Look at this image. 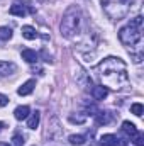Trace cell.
Returning <instances> with one entry per match:
<instances>
[{
  "instance_id": "3957f363",
  "label": "cell",
  "mask_w": 144,
  "mask_h": 146,
  "mask_svg": "<svg viewBox=\"0 0 144 146\" xmlns=\"http://www.w3.org/2000/svg\"><path fill=\"white\" fill-rule=\"evenodd\" d=\"M102 3H104L107 15L114 21L124 19L131 7V0H102Z\"/></svg>"
},
{
  "instance_id": "e0dca14e",
  "label": "cell",
  "mask_w": 144,
  "mask_h": 146,
  "mask_svg": "<svg viewBox=\"0 0 144 146\" xmlns=\"http://www.w3.org/2000/svg\"><path fill=\"white\" fill-rule=\"evenodd\" d=\"M10 37H12V29L7 26H2L0 27V41H9Z\"/></svg>"
},
{
  "instance_id": "2e32d148",
  "label": "cell",
  "mask_w": 144,
  "mask_h": 146,
  "mask_svg": "<svg viewBox=\"0 0 144 146\" xmlns=\"http://www.w3.org/2000/svg\"><path fill=\"white\" fill-rule=\"evenodd\" d=\"M68 141L73 146H81V145H85V136H81V134H71L68 138Z\"/></svg>"
},
{
  "instance_id": "52a82bcc",
  "label": "cell",
  "mask_w": 144,
  "mask_h": 146,
  "mask_svg": "<svg viewBox=\"0 0 144 146\" xmlns=\"http://www.w3.org/2000/svg\"><path fill=\"white\" fill-rule=\"evenodd\" d=\"M95 121H97V124H104V126H107L112 122V114L110 112H105V110H98L97 114H95Z\"/></svg>"
},
{
  "instance_id": "7a4b0ae2",
  "label": "cell",
  "mask_w": 144,
  "mask_h": 146,
  "mask_svg": "<svg viewBox=\"0 0 144 146\" xmlns=\"http://www.w3.org/2000/svg\"><path fill=\"white\" fill-rule=\"evenodd\" d=\"M80 22H81V12L76 5H71L66 9V12L63 14V21H61V34L65 37H73L76 34L78 27H80Z\"/></svg>"
},
{
  "instance_id": "7c38bea8",
  "label": "cell",
  "mask_w": 144,
  "mask_h": 146,
  "mask_svg": "<svg viewBox=\"0 0 144 146\" xmlns=\"http://www.w3.org/2000/svg\"><path fill=\"white\" fill-rule=\"evenodd\" d=\"M39 121H41V112L36 110L31 115H27V127L29 129H36L37 126H39Z\"/></svg>"
},
{
  "instance_id": "44dd1931",
  "label": "cell",
  "mask_w": 144,
  "mask_h": 146,
  "mask_svg": "<svg viewBox=\"0 0 144 146\" xmlns=\"http://www.w3.org/2000/svg\"><path fill=\"white\" fill-rule=\"evenodd\" d=\"M114 146H127V138H115Z\"/></svg>"
},
{
  "instance_id": "6da1fadb",
  "label": "cell",
  "mask_w": 144,
  "mask_h": 146,
  "mask_svg": "<svg viewBox=\"0 0 144 146\" xmlns=\"http://www.w3.org/2000/svg\"><path fill=\"white\" fill-rule=\"evenodd\" d=\"M97 76L100 78L104 87L110 88H122L127 82H129V75H127V66L120 58H105L98 66H97Z\"/></svg>"
},
{
  "instance_id": "9a60e30c",
  "label": "cell",
  "mask_w": 144,
  "mask_h": 146,
  "mask_svg": "<svg viewBox=\"0 0 144 146\" xmlns=\"http://www.w3.org/2000/svg\"><path fill=\"white\" fill-rule=\"evenodd\" d=\"M115 134H104L102 138H100V145L102 146H114L115 143Z\"/></svg>"
},
{
  "instance_id": "603a6c76",
  "label": "cell",
  "mask_w": 144,
  "mask_h": 146,
  "mask_svg": "<svg viewBox=\"0 0 144 146\" xmlns=\"http://www.w3.org/2000/svg\"><path fill=\"white\" fill-rule=\"evenodd\" d=\"M2 127H3V122H0V131H2Z\"/></svg>"
},
{
  "instance_id": "277c9868",
  "label": "cell",
  "mask_w": 144,
  "mask_h": 146,
  "mask_svg": "<svg viewBox=\"0 0 144 146\" xmlns=\"http://www.w3.org/2000/svg\"><path fill=\"white\" fill-rule=\"evenodd\" d=\"M141 37H143L141 27H134V26H131V24H127L126 27H122V29L119 31V39H120V42H122L124 46L134 48L136 44H139Z\"/></svg>"
},
{
  "instance_id": "ffe728a7",
  "label": "cell",
  "mask_w": 144,
  "mask_h": 146,
  "mask_svg": "<svg viewBox=\"0 0 144 146\" xmlns=\"http://www.w3.org/2000/svg\"><path fill=\"white\" fill-rule=\"evenodd\" d=\"M132 141H134L136 146H144V134L143 133H137V134L132 138Z\"/></svg>"
},
{
  "instance_id": "ba28073f",
  "label": "cell",
  "mask_w": 144,
  "mask_h": 146,
  "mask_svg": "<svg viewBox=\"0 0 144 146\" xmlns=\"http://www.w3.org/2000/svg\"><path fill=\"white\" fill-rule=\"evenodd\" d=\"M9 14L17 15V17H24V15H27V9H26V5H22V3L17 2V3H14V5H10Z\"/></svg>"
},
{
  "instance_id": "30bf717a",
  "label": "cell",
  "mask_w": 144,
  "mask_h": 146,
  "mask_svg": "<svg viewBox=\"0 0 144 146\" xmlns=\"http://www.w3.org/2000/svg\"><path fill=\"white\" fill-rule=\"evenodd\" d=\"M122 133L127 134V138H134L139 131H137V127H136L131 121H124V122H122Z\"/></svg>"
},
{
  "instance_id": "5b68a950",
  "label": "cell",
  "mask_w": 144,
  "mask_h": 146,
  "mask_svg": "<svg viewBox=\"0 0 144 146\" xmlns=\"http://www.w3.org/2000/svg\"><path fill=\"white\" fill-rule=\"evenodd\" d=\"M92 95L95 100H104L108 95V88L104 85H95V87H92Z\"/></svg>"
},
{
  "instance_id": "8992f818",
  "label": "cell",
  "mask_w": 144,
  "mask_h": 146,
  "mask_svg": "<svg viewBox=\"0 0 144 146\" xmlns=\"http://www.w3.org/2000/svg\"><path fill=\"white\" fill-rule=\"evenodd\" d=\"M15 70H17L15 63H12V61H0V76L12 75Z\"/></svg>"
},
{
  "instance_id": "8fae6325",
  "label": "cell",
  "mask_w": 144,
  "mask_h": 146,
  "mask_svg": "<svg viewBox=\"0 0 144 146\" xmlns=\"http://www.w3.org/2000/svg\"><path fill=\"white\" fill-rule=\"evenodd\" d=\"M29 112H31V109H29L27 106H19L17 109L14 110V117H15L17 121H24V119H27Z\"/></svg>"
},
{
  "instance_id": "7402d4cb",
  "label": "cell",
  "mask_w": 144,
  "mask_h": 146,
  "mask_svg": "<svg viewBox=\"0 0 144 146\" xmlns=\"http://www.w3.org/2000/svg\"><path fill=\"white\" fill-rule=\"evenodd\" d=\"M7 104H9V97H7V95H2V94H0V107H5Z\"/></svg>"
},
{
  "instance_id": "4fadbf2b",
  "label": "cell",
  "mask_w": 144,
  "mask_h": 146,
  "mask_svg": "<svg viewBox=\"0 0 144 146\" xmlns=\"http://www.w3.org/2000/svg\"><path fill=\"white\" fill-rule=\"evenodd\" d=\"M22 60H26L27 63H36L39 60V56H37L36 51H32V49H24L22 51Z\"/></svg>"
},
{
  "instance_id": "d6986e66",
  "label": "cell",
  "mask_w": 144,
  "mask_h": 146,
  "mask_svg": "<svg viewBox=\"0 0 144 146\" xmlns=\"http://www.w3.org/2000/svg\"><path fill=\"white\" fill-rule=\"evenodd\" d=\"M24 143H26V138L22 136V134H14L12 136V145L14 146H24Z\"/></svg>"
},
{
  "instance_id": "5bb4252c",
  "label": "cell",
  "mask_w": 144,
  "mask_h": 146,
  "mask_svg": "<svg viewBox=\"0 0 144 146\" xmlns=\"http://www.w3.org/2000/svg\"><path fill=\"white\" fill-rule=\"evenodd\" d=\"M22 36L26 37V39H29V41H32V39H36L39 34H37V31L32 26H24V27H22Z\"/></svg>"
},
{
  "instance_id": "9c48e42d",
  "label": "cell",
  "mask_w": 144,
  "mask_h": 146,
  "mask_svg": "<svg viewBox=\"0 0 144 146\" xmlns=\"http://www.w3.org/2000/svg\"><path fill=\"white\" fill-rule=\"evenodd\" d=\"M34 87H36V80H27L26 83H22V87H19L17 94L22 95V97H24V95H29V94H32Z\"/></svg>"
},
{
  "instance_id": "ac0fdd59",
  "label": "cell",
  "mask_w": 144,
  "mask_h": 146,
  "mask_svg": "<svg viewBox=\"0 0 144 146\" xmlns=\"http://www.w3.org/2000/svg\"><path fill=\"white\" fill-rule=\"evenodd\" d=\"M131 112L134 114V115H143V112H144V107H143V104H139V102H136V104H132L131 106Z\"/></svg>"
}]
</instances>
